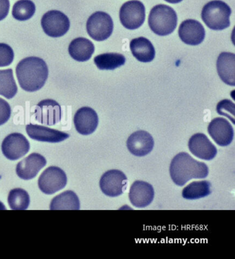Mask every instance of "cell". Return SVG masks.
I'll use <instances>...</instances> for the list:
<instances>
[{
  "label": "cell",
  "mask_w": 235,
  "mask_h": 259,
  "mask_svg": "<svg viewBox=\"0 0 235 259\" xmlns=\"http://www.w3.org/2000/svg\"><path fill=\"white\" fill-rule=\"evenodd\" d=\"M16 75L22 90L28 92H37L44 86L48 79V66L38 57H29L19 62Z\"/></svg>",
  "instance_id": "1"
},
{
  "label": "cell",
  "mask_w": 235,
  "mask_h": 259,
  "mask_svg": "<svg viewBox=\"0 0 235 259\" xmlns=\"http://www.w3.org/2000/svg\"><path fill=\"white\" fill-rule=\"evenodd\" d=\"M208 173L209 169L206 164L197 161L188 153H180L171 161L170 177L178 186H184L191 179H205Z\"/></svg>",
  "instance_id": "2"
},
{
  "label": "cell",
  "mask_w": 235,
  "mask_h": 259,
  "mask_svg": "<svg viewBox=\"0 0 235 259\" xmlns=\"http://www.w3.org/2000/svg\"><path fill=\"white\" fill-rule=\"evenodd\" d=\"M148 25L151 31L159 36L170 35L178 25V16L174 9L164 5L154 7L148 17Z\"/></svg>",
  "instance_id": "3"
},
{
  "label": "cell",
  "mask_w": 235,
  "mask_h": 259,
  "mask_svg": "<svg viewBox=\"0 0 235 259\" xmlns=\"http://www.w3.org/2000/svg\"><path fill=\"white\" fill-rule=\"evenodd\" d=\"M231 9L226 3L214 0L204 6L202 18L206 25L214 31H222L230 25Z\"/></svg>",
  "instance_id": "4"
},
{
  "label": "cell",
  "mask_w": 235,
  "mask_h": 259,
  "mask_svg": "<svg viewBox=\"0 0 235 259\" xmlns=\"http://www.w3.org/2000/svg\"><path fill=\"white\" fill-rule=\"evenodd\" d=\"M113 22L108 13L97 11L88 19L86 30L90 37L95 41L106 40L113 31Z\"/></svg>",
  "instance_id": "5"
},
{
  "label": "cell",
  "mask_w": 235,
  "mask_h": 259,
  "mask_svg": "<svg viewBox=\"0 0 235 259\" xmlns=\"http://www.w3.org/2000/svg\"><path fill=\"white\" fill-rule=\"evenodd\" d=\"M146 9L144 4L139 0H131L122 6L120 11V22L129 30L137 29L144 24Z\"/></svg>",
  "instance_id": "6"
},
{
  "label": "cell",
  "mask_w": 235,
  "mask_h": 259,
  "mask_svg": "<svg viewBox=\"0 0 235 259\" xmlns=\"http://www.w3.org/2000/svg\"><path fill=\"white\" fill-rule=\"evenodd\" d=\"M44 33L50 37H60L65 35L70 28V20L65 13L60 11H48L41 20Z\"/></svg>",
  "instance_id": "7"
},
{
  "label": "cell",
  "mask_w": 235,
  "mask_h": 259,
  "mask_svg": "<svg viewBox=\"0 0 235 259\" xmlns=\"http://www.w3.org/2000/svg\"><path fill=\"white\" fill-rule=\"evenodd\" d=\"M67 177L60 167H50L43 171L38 180L39 190L45 194H53L65 188Z\"/></svg>",
  "instance_id": "8"
},
{
  "label": "cell",
  "mask_w": 235,
  "mask_h": 259,
  "mask_svg": "<svg viewBox=\"0 0 235 259\" xmlns=\"http://www.w3.org/2000/svg\"><path fill=\"white\" fill-rule=\"evenodd\" d=\"M30 150V143L22 134L7 136L2 144V151L7 159L15 161L25 156Z\"/></svg>",
  "instance_id": "9"
},
{
  "label": "cell",
  "mask_w": 235,
  "mask_h": 259,
  "mask_svg": "<svg viewBox=\"0 0 235 259\" xmlns=\"http://www.w3.org/2000/svg\"><path fill=\"white\" fill-rule=\"evenodd\" d=\"M127 183V176L118 169L105 172L99 181L101 192L110 197L122 195Z\"/></svg>",
  "instance_id": "10"
},
{
  "label": "cell",
  "mask_w": 235,
  "mask_h": 259,
  "mask_svg": "<svg viewBox=\"0 0 235 259\" xmlns=\"http://www.w3.org/2000/svg\"><path fill=\"white\" fill-rule=\"evenodd\" d=\"M34 114L39 123L52 126L61 120L62 109L57 102L46 99L37 104Z\"/></svg>",
  "instance_id": "11"
},
{
  "label": "cell",
  "mask_w": 235,
  "mask_h": 259,
  "mask_svg": "<svg viewBox=\"0 0 235 259\" xmlns=\"http://www.w3.org/2000/svg\"><path fill=\"white\" fill-rule=\"evenodd\" d=\"M208 132L214 141L221 147L228 146L234 139L232 125L223 118L213 119L208 125Z\"/></svg>",
  "instance_id": "12"
},
{
  "label": "cell",
  "mask_w": 235,
  "mask_h": 259,
  "mask_svg": "<svg viewBox=\"0 0 235 259\" xmlns=\"http://www.w3.org/2000/svg\"><path fill=\"white\" fill-rule=\"evenodd\" d=\"M179 36L186 45L197 46L204 40L206 31L204 26L198 21H184L179 28Z\"/></svg>",
  "instance_id": "13"
},
{
  "label": "cell",
  "mask_w": 235,
  "mask_h": 259,
  "mask_svg": "<svg viewBox=\"0 0 235 259\" xmlns=\"http://www.w3.org/2000/svg\"><path fill=\"white\" fill-rule=\"evenodd\" d=\"M192 154L200 159L211 160L217 154V149L204 134H194L189 142Z\"/></svg>",
  "instance_id": "14"
},
{
  "label": "cell",
  "mask_w": 235,
  "mask_h": 259,
  "mask_svg": "<svg viewBox=\"0 0 235 259\" xmlns=\"http://www.w3.org/2000/svg\"><path fill=\"white\" fill-rule=\"evenodd\" d=\"M98 124L97 113L91 107L80 108L75 114V128L82 135L87 136L93 134L97 128Z\"/></svg>",
  "instance_id": "15"
},
{
  "label": "cell",
  "mask_w": 235,
  "mask_h": 259,
  "mask_svg": "<svg viewBox=\"0 0 235 259\" xmlns=\"http://www.w3.org/2000/svg\"><path fill=\"white\" fill-rule=\"evenodd\" d=\"M153 136L147 132L137 131L131 134L127 140V145L130 152L134 156H146L153 151Z\"/></svg>",
  "instance_id": "16"
},
{
  "label": "cell",
  "mask_w": 235,
  "mask_h": 259,
  "mask_svg": "<svg viewBox=\"0 0 235 259\" xmlns=\"http://www.w3.org/2000/svg\"><path fill=\"white\" fill-rule=\"evenodd\" d=\"M154 196L153 187L144 181H135L130 189V201L136 207H147L153 202Z\"/></svg>",
  "instance_id": "17"
},
{
  "label": "cell",
  "mask_w": 235,
  "mask_h": 259,
  "mask_svg": "<svg viewBox=\"0 0 235 259\" xmlns=\"http://www.w3.org/2000/svg\"><path fill=\"white\" fill-rule=\"evenodd\" d=\"M46 164V160L44 156L33 153L19 162L16 167V173L20 179L28 181L36 177Z\"/></svg>",
  "instance_id": "18"
},
{
  "label": "cell",
  "mask_w": 235,
  "mask_h": 259,
  "mask_svg": "<svg viewBox=\"0 0 235 259\" xmlns=\"http://www.w3.org/2000/svg\"><path fill=\"white\" fill-rule=\"evenodd\" d=\"M26 132L31 139L46 143H57L65 141L69 138V134L65 132L52 130L46 126L29 124L26 126Z\"/></svg>",
  "instance_id": "19"
},
{
  "label": "cell",
  "mask_w": 235,
  "mask_h": 259,
  "mask_svg": "<svg viewBox=\"0 0 235 259\" xmlns=\"http://www.w3.org/2000/svg\"><path fill=\"white\" fill-rule=\"evenodd\" d=\"M218 75L221 80L230 86H235V55L223 52L218 57L217 61Z\"/></svg>",
  "instance_id": "20"
},
{
  "label": "cell",
  "mask_w": 235,
  "mask_h": 259,
  "mask_svg": "<svg viewBox=\"0 0 235 259\" xmlns=\"http://www.w3.org/2000/svg\"><path fill=\"white\" fill-rule=\"evenodd\" d=\"M130 48L133 56L138 61L150 62L155 59V49L151 41L144 37H137L131 40Z\"/></svg>",
  "instance_id": "21"
},
{
  "label": "cell",
  "mask_w": 235,
  "mask_h": 259,
  "mask_svg": "<svg viewBox=\"0 0 235 259\" xmlns=\"http://www.w3.org/2000/svg\"><path fill=\"white\" fill-rule=\"evenodd\" d=\"M95 52V46L89 39L78 37L71 41L69 47V53L71 58L76 61L86 62L91 59Z\"/></svg>",
  "instance_id": "22"
},
{
  "label": "cell",
  "mask_w": 235,
  "mask_h": 259,
  "mask_svg": "<svg viewBox=\"0 0 235 259\" xmlns=\"http://www.w3.org/2000/svg\"><path fill=\"white\" fill-rule=\"evenodd\" d=\"M51 210H79L80 200L73 191H67L54 197L50 203Z\"/></svg>",
  "instance_id": "23"
},
{
  "label": "cell",
  "mask_w": 235,
  "mask_h": 259,
  "mask_svg": "<svg viewBox=\"0 0 235 259\" xmlns=\"http://www.w3.org/2000/svg\"><path fill=\"white\" fill-rule=\"evenodd\" d=\"M211 184L207 181H195L182 191V196L186 200H197L211 194Z\"/></svg>",
  "instance_id": "24"
},
{
  "label": "cell",
  "mask_w": 235,
  "mask_h": 259,
  "mask_svg": "<svg viewBox=\"0 0 235 259\" xmlns=\"http://www.w3.org/2000/svg\"><path fill=\"white\" fill-rule=\"evenodd\" d=\"M94 62L99 69L111 71L124 65L126 58L120 54L108 53L96 56L94 58Z\"/></svg>",
  "instance_id": "25"
},
{
  "label": "cell",
  "mask_w": 235,
  "mask_h": 259,
  "mask_svg": "<svg viewBox=\"0 0 235 259\" xmlns=\"http://www.w3.org/2000/svg\"><path fill=\"white\" fill-rule=\"evenodd\" d=\"M17 93L18 87L13 77V70H0V95L7 99H11Z\"/></svg>",
  "instance_id": "26"
},
{
  "label": "cell",
  "mask_w": 235,
  "mask_h": 259,
  "mask_svg": "<svg viewBox=\"0 0 235 259\" xmlns=\"http://www.w3.org/2000/svg\"><path fill=\"white\" fill-rule=\"evenodd\" d=\"M8 203L13 210H25L30 205V196L23 189H14L9 193Z\"/></svg>",
  "instance_id": "27"
},
{
  "label": "cell",
  "mask_w": 235,
  "mask_h": 259,
  "mask_svg": "<svg viewBox=\"0 0 235 259\" xmlns=\"http://www.w3.org/2000/svg\"><path fill=\"white\" fill-rule=\"evenodd\" d=\"M35 5L31 0H19L13 6V18L18 21H26L31 19L35 13Z\"/></svg>",
  "instance_id": "28"
},
{
  "label": "cell",
  "mask_w": 235,
  "mask_h": 259,
  "mask_svg": "<svg viewBox=\"0 0 235 259\" xmlns=\"http://www.w3.org/2000/svg\"><path fill=\"white\" fill-rule=\"evenodd\" d=\"M217 111L219 115L226 116L234 124V104L229 100H223L220 101L217 106Z\"/></svg>",
  "instance_id": "29"
},
{
  "label": "cell",
  "mask_w": 235,
  "mask_h": 259,
  "mask_svg": "<svg viewBox=\"0 0 235 259\" xmlns=\"http://www.w3.org/2000/svg\"><path fill=\"white\" fill-rule=\"evenodd\" d=\"M14 52L9 45L0 43V67H7L12 63Z\"/></svg>",
  "instance_id": "30"
},
{
  "label": "cell",
  "mask_w": 235,
  "mask_h": 259,
  "mask_svg": "<svg viewBox=\"0 0 235 259\" xmlns=\"http://www.w3.org/2000/svg\"><path fill=\"white\" fill-rule=\"evenodd\" d=\"M11 106L6 100L0 98V126L5 124L10 118Z\"/></svg>",
  "instance_id": "31"
},
{
  "label": "cell",
  "mask_w": 235,
  "mask_h": 259,
  "mask_svg": "<svg viewBox=\"0 0 235 259\" xmlns=\"http://www.w3.org/2000/svg\"><path fill=\"white\" fill-rule=\"evenodd\" d=\"M10 9L9 0H0V21L3 20L8 16Z\"/></svg>",
  "instance_id": "32"
},
{
  "label": "cell",
  "mask_w": 235,
  "mask_h": 259,
  "mask_svg": "<svg viewBox=\"0 0 235 259\" xmlns=\"http://www.w3.org/2000/svg\"><path fill=\"white\" fill-rule=\"evenodd\" d=\"M165 1L170 4H178L181 3L183 0H165Z\"/></svg>",
  "instance_id": "33"
},
{
  "label": "cell",
  "mask_w": 235,
  "mask_h": 259,
  "mask_svg": "<svg viewBox=\"0 0 235 259\" xmlns=\"http://www.w3.org/2000/svg\"><path fill=\"white\" fill-rule=\"evenodd\" d=\"M6 207L1 201H0V210H5Z\"/></svg>",
  "instance_id": "34"
},
{
  "label": "cell",
  "mask_w": 235,
  "mask_h": 259,
  "mask_svg": "<svg viewBox=\"0 0 235 259\" xmlns=\"http://www.w3.org/2000/svg\"><path fill=\"white\" fill-rule=\"evenodd\" d=\"M0 179H1V177H0Z\"/></svg>",
  "instance_id": "35"
}]
</instances>
